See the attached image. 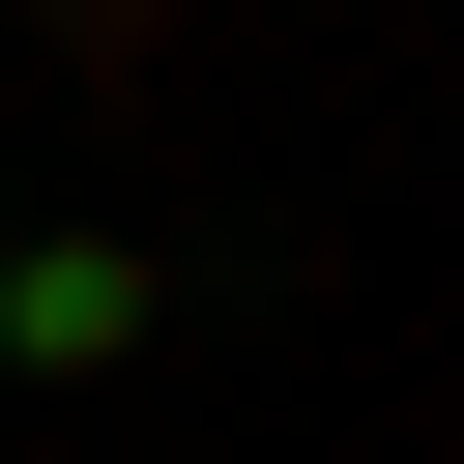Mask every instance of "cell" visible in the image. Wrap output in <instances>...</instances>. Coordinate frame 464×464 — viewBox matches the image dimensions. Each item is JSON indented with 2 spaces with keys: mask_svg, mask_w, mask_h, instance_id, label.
Here are the masks:
<instances>
[{
  "mask_svg": "<svg viewBox=\"0 0 464 464\" xmlns=\"http://www.w3.org/2000/svg\"><path fill=\"white\" fill-rule=\"evenodd\" d=\"M174 348V232H0V377H145Z\"/></svg>",
  "mask_w": 464,
  "mask_h": 464,
  "instance_id": "obj_1",
  "label": "cell"
}]
</instances>
